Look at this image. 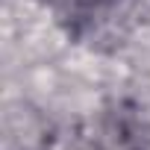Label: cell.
I'll return each mask as SVG.
<instances>
[{"mask_svg": "<svg viewBox=\"0 0 150 150\" xmlns=\"http://www.w3.org/2000/svg\"><path fill=\"white\" fill-rule=\"evenodd\" d=\"M100 150H138L141 147V127L138 118L132 112H109L100 124V135H97Z\"/></svg>", "mask_w": 150, "mask_h": 150, "instance_id": "6da1fadb", "label": "cell"}]
</instances>
